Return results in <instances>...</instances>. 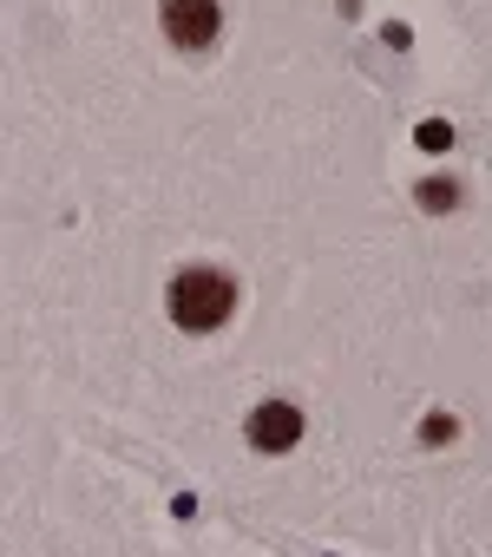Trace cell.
Returning a JSON list of instances; mask_svg holds the SVG:
<instances>
[{
  "label": "cell",
  "mask_w": 492,
  "mask_h": 557,
  "mask_svg": "<svg viewBox=\"0 0 492 557\" xmlns=\"http://www.w3.org/2000/svg\"><path fill=\"white\" fill-rule=\"evenodd\" d=\"M164 309H171L177 329L210 335V329H223L236 315V283H230L223 269H177L171 289H164Z\"/></svg>",
  "instance_id": "obj_1"
},
{
  "label": "cell",
  "mask_w": 492,
  "mask_h": 557,
  "mask_svg": "<svg viewBox=\"0 0 492 557\" xmlns=\"http://www.w3.org/2000/svg\"><path fill=\"white\" fill-rule=\"evenodd\" d=\"M420 203H433V210H453V203H459V190H453L446 177H427V184H420Z\"/></svg>",
  "instance_id": "obj_4"
},
{
  "label": "cell",
  "mask_w": 492,
  "mask_h": 557,
  "mask_svg": "<svg viewBox=\"0 0 492 557\" xmlns=\"http://www.w3.org/2000/svg\"><path fill=\"white\" fill-rule=\"evenodd\" d=\"M158 14H164V40L177 53H204L217 40V0H158Z\"/></svg>",
  "instance_id": "obj_2"
},
{
  "label": "cell",
  "mask_w": 492,
  "mask_h": 557,
  "mask_svg": "<svg viewBox=\"0 0 492 557\" xmlns=\"http://www.w3.org/2000/svg\"><path fill=\"white\" fill-rule=\"evenodd\" d=\"M303 440V413L290 407V400H263L257 413H250V446L257 453H290Z\"/></svg>",
  "instance_id": "obj_3"
},
{
  "label": "cell",
  "mask_w": 492,
  "mask_h": 557,
  "mask_svg": "<svg viewBox=\"0 0 492 557\" xmlns=\"http://www.w3.org/2000/svg\"><path fill=\"white\" fill-rule=\"evenodd\" d=\"M420 145H427V151H446V145H453V132L433 119V125H420Z\"/></svg>",
  "instance_id": "obj_5"
}]
</instances>
